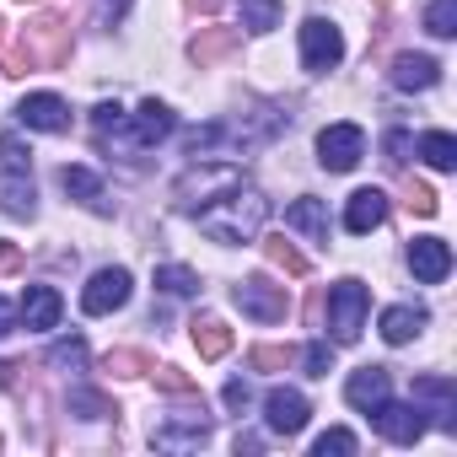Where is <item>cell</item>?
Here are the masks:
<instances>
[{
  "mask_svg": "<svg viewBox=\"0 0 457 457\" xmlns=\"http://www.w3.org/2000/svg\"><path fill=\"white\" fill-rule=\"evenodd\" d=\"M199 232L210 237V243H220V248H243V243H253L259 232H264V220H270V199H264V188H253V183H232V188H220V199H204L199 210Z\"/></svg>",
  "mask_w": 457,
  "mask_h": 457,
  "instance_id": "6da1fadb",
  "label": "cell"
},
{
  "mask_svg": "<svg viewBox=\"0 0 457 457\" xmlns=\"http://www.w3.org/2000/svg\"><path fill=\"white\" fill-rule=\"evenodd\" d=\"M366 312H371V291L361 280H339L328 291V328H334V345H355L361 328H366Z\"/></svg>",
  "mask_w": 457,
  "mask_h": 457,
  "instance_id": "7a4b0ae2",
  "label": "cell"
},
{
  "mask_svg": "<svg viewBox=\"0 0 457 457\" xmlns=\"http://www.w3.org/2000/svg\"><path fill=\"white\" fill-rule=\"evenodd\" d=\"M172 129H178L172 108H167V103H156V97H145L135 113H124V124H113V140H124L129 151H145V145L167 140Z\"/></svg>",
  "mask_w": 457,
  "mask_h": 457,
  "instance_id": "3957f363",
  "label": "cell"
},
{
  "mask_svg": "<svg viewBox=\"0 0 457 457\" xmlns=\"http://www.w3.org/2000/svg\"><path fill=\"white\" fill-rule=\"evenodd\" d=\"M345 60V33L323 17H307L302 22V71L307 76H328L334 65Z\"/></svg>",
  "mask_w": 457,
  "mask_h": 457,
  "instance_id": "277c9868",
  "label": "cell"
},
{
  "mask_svg": "<svg viewBox=\"0 0 457 457\" xmlns=\"http://www.w3.org/2000/svg\"><path fill=\"white\" fill-rule=\"evenodd\" d=\"M232 302H237V307H243V318H253V323H280V318L291 312L286 286H275L270 275H248V280L232 291Z\"/></svg>",
  "mask_w": 457,
  "mask_h": 457,
  "instance_id": "5b68a950",
  "label": "cell"
},
{
  "mask_svg": "<svg viewBox=\"0 0 457 457\" xmlns=\"http://www.w3.org/2000/svg\"><path fill=\"white\" fill-rule=\"evenodd\" d=\"M129 291H135L129 270L108 264V270H97V275L87 280V291H81V312H87V318H108V312H119V307L129 302Z\"/></svg>",
  "mask_w": 457,
  "mask_h": 457,
  "instance_id": "8992f818",
  "label": "cell"
},
{
  "mask_svg": "<svg viewBox=\"0 0 457 457\" xmlns=\"http://www.w3.org/2000/svg\"><path fill=\"white\" fill-rule=\"evenodd\" d=\"M361 156H366V129L361 124H328L318 135V162L328 172H350V167H361Z\"/></svg>",
  "mask_w": 457,
  "mask_h": 457,
  "instance_id": "52a82bcc",
  "label": "cell"
},
{
  "mask_svg": "<svg viewBox=\"0 0 457 457\" xmlns=\"http://www.w3.org/2000/svg\"><path fill=\"white\" fill-rule=\"evenodd\" d=\"M371 420H377V430L393 441V446H414L420 436H425V403H393V398H382L377 409H371Z\"/></svg>",
  "mask_w": 457,
  "mask_h": 457,
  "instance_id": "ba28073f",
  "label": "cell"
},
{
  "mask_svg": "<svg viewBox=\"0 0 457 457\" xmlns=\"http://www.w3.org/2000/svg\"><path fill=\"white\" fill-rule=\"evenodd\" d=\"M307 414H312L307 393H296V387H270L264 393V425L275 436H302L307 430Z\"/></svg>",
  "mask_w": 457,
  "mask_h": 457,
  "instance_id": "9c48e42d",
  "label": "cell"
},
{
  "mask_svg": "<svg viewBox=\"0 0 457 457\" xmlns=\"http://www.w3.org/2000/svg\"><path fill=\"white\" fill-rule=\"evenodd\" d=\"M17 124H28V129H38V135H65V129H71V108H65V97H54V92H28V97L17 103Z\"/></svg>",
  "mask_w": 457,
  "mask_h": 457,
  "instance_id": "30bf717a",
  "label": "cell"
},
{
  "mask_svg": "<svg viewBox=\"0 0 457 457\" xmlns=\"http://www.w3.org/2000/svg\"><path fill=\"white\" fill-rule=\"evenodd\" d=\"M60 318H65V296H60L54 286H28V291H22L17 323H22L28 334H49V328H60Z\"/></svg>",
  "mask_w": 457,
  "mask_h": 457,
  "instance_id": "8fae6325",
  "label": "cell"
},
{
  "mask_svg": "<svg viewBox=\"0 0 457 457\" xmlns=\"http://www.w3.org/2000/svg\"><path fill=\"white\" fill-rule=\"evenodd\" d=\"M414 403H430L425 414H436L441 430H457V387H452V377H441V371L414 377Z\"/></svg>",
  "mask_w": 457,
  "mask_h": 457,
  "instance_id": "7c38bea8",
  "label": "cell"
},
{
  "mask_svg": "<svg viewBox=\"0 0 457 457\" xmlns=\"http://www.w3.org/2000/svg\"><path fill=\"white\" fill-rule=\"evenodd\" d=\"M409 270H414L420 286H441L452 275V248L441 237H414L409 243Z\"/></svg>",
  "mask_w": 457,
  "mask_h": 457,
  "instance_id": "4fadbf2b",
  "label": "cell"
},
{
  "mask_svg": "<svg viewBox=\"0 0 457 457\" xmlns=\"http://www.w3.org/2000/svg\"><path fill=\"white\" fill-rule=\"evenodd\" d=\"M60 188L76 204H87L92 215H113V199H108V188H103V178L92 167H60Z\"/></svg>",
  "mask_w": 457,
  "mask_h": 457,
  "instance_id": "5bb4252c",
  "label": "cell"
},
{
  "mask_svg": "<svg viewBox=\"0 0 457 457\" xmlns=\"http://www.w3.org/2000/svg\"><path fill=\"white\" fill-rule=\"evenodd\" d=\"M345 398H350L361 414H371L382 398H393V371H387V366H361V371H350Z\"/></svg>",
  "mask_w": 457,
  "mask_h": 457,
  "instance_id": "9a60e30c",
  "label": "cell"
},
{
  "mask_svg": "<svg viewBox=\"0 0 457 457\" xmlns=\"http://www.w3.org/2000/svg\"><path fill=\"white\" fill-rule=\"evenodd\" d=\"M382 220H387V194L382 188H355L350 204H345V232L366 237V232H377Z\"/></svg>",
  "mask_w": 457,
  "mask_h": 457,
  "instance_id": "2e32d148",
  "label": "cell"
},
{
  "mask_svg": "<svg viewBox=\"0 0 457 457\" xmlns=\"http://www.w3.org/2000/svg\"><path fill=\"white\" fill-rule=\"evenodd\" d=\"M286 226L302 232L307 243H328V204L312 199V194H302L296 204H286Z\"/></svg>",
  "mask_w": 457,
  "mask_h": 457,
  "instance_id": "e0dca14e",
  "label": "cell"
},
{
  "mask_svg": "<svg viewBox=\"0 0 457 457\" xmlns=\"http://www.w3.org/2000/svg\"><path fill=\"white\" fill-rule=\"evenodd\" d=\"M0 210L33 220V210H38V188H33V178H28L22 167H6V172H0Z\"/></svg>",
  "mask_w": 457,
  "mask_h": 457,
  "instance_id": "ac0fdd59",
  "label": "cell"
},
{
  "mask_svg": "<svg viewBox=\"0 0 457 457\" xmlns=\"http://www.w3.org/2000/svg\"><path fill=\"white\" fill-rule=\"evenodd\" d=\"M204 436H210V420H199V414H183V420H167V425H156V430H151V441H156L162 452L204 446Z\"/></svg>",
  "mask_w": 457,
  "mask_h": 457,
  "instance_id": "d6986e66",
  "label": "cell"
},
{
  "mask_svg": "<svg viewBox=\"0 0 457 457\" xmlns=\"http://www.w3.org/2000/svg\"><path fill=\"white\" fill-rule=\"evenodd\" d=\"M441 81V65L430 54H398L393 60V87L398 92H430Z\"/></svg>",
  "mask_w": 457,
  "mask_h": 457,
  "instance_id": "ffe728a7",
  "label": "cell"
},
{
  "mask_svg": "<svg viewBox=\"0 0 457 457\" xmlns=\"http://www.w3.org/2000/svg\"><path fill=\"white\" fill-rule=\"evenodd\" d=\"M425 323H430V312H425V307L398 302V307H387V312H382V339H387V345H409V339H420V334H425Z\"/></svg>",
  "mask_w": 457,
  "mask_h": 457,
  "instance_id": "44dd1931",
  "label": "cell"
},
{
  "mask_svg": "<svg viewBox=\"0 0 457 457\" xmlns=\"http://www.w3.org/2000/svg\"><path fill=\"white\" fill-rule=\"evenodd\" d=\"M420 156H425V167L452 172V167H457V140H452L446 129H425V135H420Z\"/></svg>",
  "mask_w": 457,
  "mask_h": 457,
  "instance_id": "7402d4cb",
  "label": "cell"
},
{
  "mask_svg": "<svg viewBox=\"0 0 457 457\" xmlns=\"http://www.w3.org/2000/svg\"><path fill=\"white\" fill-rule=\"evenodd\" d=\"M194 350H199L204 361H220L226 350H232V328L215 323V318H199V323H194Z\"/></svg>",
  "mask_w": 457,
  "mask_h": 457,
  "instance_id": "603a6c76",
  "label": "cell"
},
{
  "mask_svg": "<svg viewBox=\"0 0 457 457\" xmlns=\"http://www.w3.org/2000/svg\"><path fill=\"white\" fill-rule=\"evenodd\" d=\"M280 12H286V0H243V28L248 33H275Z\"/></svg>",
  "mask_w": 457,
  "mask_h": 457,
  "instance_id": "cb8c5ba5",
  "label": "cell"
},
{
  "mask_svg": "<svg viewBox=\"0 0 457 457\" xmlns=\"http://www.w3.org/2000/svg\"><path fill=\"white\" fill-rule=\"evenodd\" d=\"M156 291H167V296H194V291H199V275L183 270V264H162V270H156Z\"/></svg>",
  "mask_w": 457,
  "mask_h": 457,
  "instance_id": "d4e9b609",
  "label": "cell"
},
{
  "mask_svg": "<svg viewBox=\"0 0 457 457\" xmlns=\"http://www.w3.org/2000/svg\"><path fill=\"white\" fill-rule=\"evenodd\" d=\"M425 33H430V38H457V0H430Z\"/></svg>",
  "mask_w": 457,
  "mask_h": 457,
  "instance_id": "484cf974",
  "label": "cell"
},
{
  "mask_svg": "<svg viewBox=\"0 0 457 457\" xmlns=\"http://www.w3.org/2000/svg\"><path fill=\"white\" fill-rule=\"evenodd\" d=\"M71 414H81V420H108L113 403H108L97 387H71Z\"/></svg>",
  "mask_w": 457,
  "mask_h": 457,
  "instance_id": "4316f807",
  "label": "cell"
},
{
  "mask_svg": "<svg viewBox=\"0 0 457 457\" xmlns=\"http://www.w3.org/2000/svg\"><path fill=\"white\" fill-rule=\"evenodd\" d=\"M302 371H307V377H328V371H334V345H328V339H312V345L302 350Z\"/></svg>",
  "mask_w": 457,
  "mask_h": 457,
  "instance_id": "83f0119b",
  "label": "cell"
},
{
  "mask_svg": "<svg viewBox=\"0 0 457 457\" xmlns=\"http://www.w3.org/2000/svg\"><path fill=\"white\" fill-rule=\"evenodd\" d=\"M264 253H270V264H280L286 275H307V259H302V253H296V248H291L286 237H275V243H270Z\"/></svg>",
  "mask_w": 457,
  "mask_h": 457,
  "instance_id": "f1b7e54d",
  "label": "cell"
},
{
  "mask_svg": "<svg viewBox=\"0 0 457 457\" xmlns=\"http://www.w3.org/2000/svg\"><path fill=\"white\" fill-rule=\"evenodd\" d=\"M49 366H71V371H81V366H87V339H60V345L49 350Z\"/></svg>",
  "mask_w": 457,
  "mask_h": 457,
  "instance_id": "f546056e",
  "label": "cell"
},
{
  "mask_svg": "<svg viewBox=\"0 0 457 457\" xmlns=\"http://www.w3.org/2000/svg\"><path fill=\"white\" fill-rule=\"evenodd\" d=\"M232 44H237V33H210V38H194V60H199V65H210V60H220Z\"/></svg>",
  "mask_w": 457,
  "mask_h": 457,
  "instance_id": "4dcf8cb0",
  "label": "cell"
},
{
  "mask_svg": "<svg viewBox=\"0 0 457 457\" xmlns=\"http://www.w3.org/2000/svg\"><path fill=\"white\" fill-rule=\"evenodd\" d=\"M312 452H318V457H350V452H355V436H350V430H323Z\"/></svg>",
  "mask_w": 457,
  "mask_h": 457,
  "instance_id": "1f68e13d",
  "label": "cell"
},
{
  "mask_svg": "<svg viewBox=\"0 0 457 457\" xmlns=\"http://www.w3.org/2000/svg\"><path fill=\"white\" fill-rule=\"evenodd\" d=\"M220 398H226V409H237V414H243V409L253 403V387H248L243 377H232V382H226V387H220Z\"/></svg>",
  "mask_w": 457,
  "mask_h": 457,
  "instance_id": "d6a6232c",
  "label": "cell"
},
{
  "mask_svg": "<svg viewBox=\"0 0 457 457\" xmlns=\"http://www.w3.org/2000/svg\"><path fill=\"white\" fill-rule=\"evenodd\" d=\"M28 156H33V151H28L17 135H0V162H6V167H22V172H28Z\"/></svg>",
  "mask_w": 457,
  "mask_h": 457,
  "instance_id": "836d02e7",
  "label": "cell"
},
{
  "mask_svg": "<svg viewBox=\"0 0 457 457\" xmlns=\"http://www.w3.org/2000/svg\"><path fill=\"white\" fill-rule=\"evenodd\" d=\"M253 366H259V371H275V366H291V350H280V345H259V350H253Z\"/></svg>",
  "mask_w": 457,
  "mask_h": 457,
  "instance_id": "e575fe53",
  "label": "cell"
},
{
  "mask_svg": "<svg viewBox=\"0 0 457 457\" xmlns=\"http://www.w3.org/2000/svg\"><path fill=\"white\" fill-rule=\"evenodd\" d=\"M92 124L108 135L113 124H124V108H119V103H97V108H92Z\"/></svg>",
  "mask_w": 457,
  "mask_h": 457,
  "instance_id": "d590c367",
  "label": "cell"
},
{
  "mask_svg": "<svg viewBox=\"0 0 457 457\" xmlns=\"http://www.w3.org/2000/svg\"><path fill=\"white\" fill-rule=\"evenodd\" d=\"M409 204H414L420 215H436V210H441V199H436V194H430L425 183H414V188H409Z\"/></svg>",
  "mask_w": 457,
  "mask_h": 457,
  "instance_id": "8d00e7d4",
  "label": "cell"
},
{
  "mask_svg": "<svg viewBox=\"0 0 457 457\" xmlns=\"http://www.w3.org/2000/svg\"><path fill=\"white\" fill-rule=\"evenodd\" d=\"M156 382H162L167 393H188V377H183L178 366H162V371H156Z\"/></svg>",
  "mask_w": 457,
  "mask_h": 457,
  "instance_id": "74e56055",
  "label": "cell"
},
{
  "mask_svg": "<svg viewBox=\"0 0 457 457\" xmlns=\"http://www.w3.org/2000/svg\"><path fill=\"white\" fill-rule=\"evenodd\" d=\"M108 366H119V371H124V377H135V371H140V366H145V361H140V355H135V350H119V355H108Z\"/></svg>",
  "mask_w": 457,
  "mask_h": 457,
  "instance_id": "f35d334b",
  "label": "cell"
},
{
  "mask_svg": "<svg viewBox=\"0 0 457 457\" xmlns=\"http://www.w3.org/2000/svg\"><path fill=\"white\" fill-rule=\"evenodd\" d=\"M12 270H22V248L17 243H0V275H12Z\"/></svg>",
  "mask_w": 457,
  "mask_h": 457,
  "instance_id": "ab89813d",
  "label": "cell"
},
{
  "mask_svg": "<svg viewBox=\"0 0 457 457\" xmlns=\"http://www.w3.org/2000/svg\"><path fill=\"white\" fill-rule=\"evenodd\" d=\"M124 12H129V0H97V17L103 22H119Z\"/></svg>",
  "mask_w": 457,
  "mask_h": 457,
  "instance_id": "60d3db41",
  "label": "cell"
},
{
  "mask_svg": "<svg viewBox=\"0 0 457 457\" xmlns=\"http://www.w3.org/2000/svg\"><path fill=\"white\" fill-rule=\"evenodd\" d=\"M403 151H409V135L393 129V135H387V162H403Z\"/></svg>",
  "mask_w": 457,
  "mask_h": 457,
  "instance_id": "b9f144b4",
  "label": "cell"
},
{
  "mask_svg": "<svg viewBox=\"0 0 457 457\" xmlns=\"http://www.w3.org/2000/svg\"><path fill=\"white\" fill-rule=\"evenodd\" d=\"M12 328H17V307H12V302H6V296H0V339H6V334H12Z\"/></svg>",
  "mask_w": 457,
  "mask_h": 457,
  "instance_id": "7bdbcfd3",
  "label": "cell"
},
{
  "mask_svg": "<svg viewBox=\"0 0 457 457\" xmlns=\"http://www.w3.org/2000/svg\"><path fill=\"white\" fill-rule=\"evenodd\" d=\"M0 387H12V366L6 361H0Z\"/></svg>",
  "mask_w": 457,
  "mask_h": 457,
  "instance_id": "ee69618b",
  "label": "cell"
}]
</instances>
